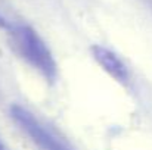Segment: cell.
Wrapping results in <instances>:
<instances>
[{
  "mask_svg": "<svg viewBox=\"0 0 152 150\" xmlns=\"http://www.w3.org/2000/svg\"><path fill=\"white\" fill-rule=\"evenodd\" d=\"M16 44L22 57L48 80H53L56 77V62L53 54L33 28L21 27L16 33Z\"/></svg>",
  "mask_w": 152,
  "mask_h": 150,
  "instance_id": "1",
  "label": "cell"
},
{
  "mask_svg": "<svg viewBox=\"0 0 152 150\" xmlns=\"http://www.w3.org/2000/svg\"><path fill=\"white\" fill-rule=\"evenodd\" d=\"M92 54L95 57V60L99 63L103 71H106L112 78H115L117 81L126 84L129 81V69L126 66V63L109 49L103 47V46H93L92 47Z\"/></svg>",
  "mask_w": 152,
  "mask_h": 150,
  "instance_id": "3",
  "label": "cell"
},
{
  "mask_svg": "<svg viewBox=\"0 0 152 150\" xmlns=\"http://www.w3.org/2000/svg\"><path fill=\"white\" fill-rule=\"evenodd\" d=\"M0 28H7V22H6V19L0 15Z\"/></svg>",
  "mask_w": 152,
  "mask_h": 150,
  "instance_id": "4",
  "label": "cell"
},
{
  "mask_svg": "<svg viewBox=\"0 0 152 150\" xmlns=\"http://www.w3.org/2000/svg\"><path fill=\"white\" fill-rule=\"evenodd\" d=\"M10 115L15 119V122L33 138V141L43 150H65L59 141H56L48 130H45L40 122L24 107L21 106H12Z\"/></svg>",
  "mask_w": 152,
  "mask_h": 150,
  "instance_id": "2",
  "label": "cell"
},
{
  "mask_svg": "<svg viewBox=\"0 0 152 150\" xmlns=\"http://www.w3.org/2000/svg\"><path fill=\"white\" fill-rule=\"evenodd\" d=\"M0 150H4V147L1 146V143H0Z\"/></svg>",
  "mask_w": 152,
  "mask_h": 150,
  "instance_id": "5",
  "label": "cell"
}]
</instances>
